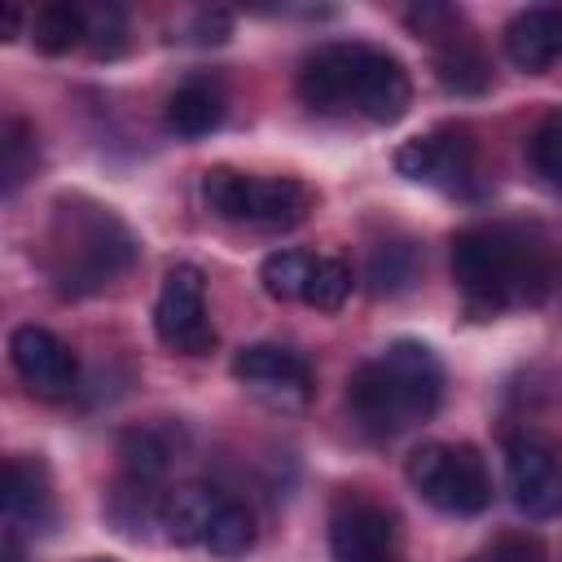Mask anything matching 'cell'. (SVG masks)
I'll list each match as a JSON object with an SVG mask.
<instances>
[{
	"label": "cell",
	"instance_id": "obj_15",
	"mask_svg": "<svg viewBox=\"0 0 562 562\" xmlns=\"http://www.w3.org/2000/svg\"><path fill=\"white\" fill-rule=\"evenodd\" d=\"M4 518L9 531H44L53 522V496L44 487V474L22 457H13L4 470Z\"/></svg>",
	"mask_w": 562,
	"mask_h": 562
},
{
	"label": "cell",
	"instance_id": "obj_19",
	"mask_svg": "<svg viewBox=\"0 0 562 562\" xmlns=\"http://www.w3.org/2000/svg\"><path fill=\"white\" fill-rule=\"evenodd\" d=\"M31 40H35V48L48 53V57L70 53L75 44L88 40L83 4H44V9L31 18Z\"/></svg>",
	"mask_w": 562,
	"mask_h": 562
},
{
	"label": "cell",
	"instance_id": "obj_23",
	"mask_svg": "<svg viewBox=\"0 0 562 562\" xmlns=\"http://www.w3.org/2000/svg\"><path fill=\"white\" fill-rule=\"evenodd\" d=\"M123 457H127V470L136 474V483H149V479H158V474L167 470L171 443H167V435L154 430V426L127 430V435H123Z\"/></svg>",
	"mask_w": 562,
	"mask_h": 562
},
{
	"label": "cell",
	"instance_id": "obj_14",
	"mask_svg": "<svg viewBox=\"0 0 562 562\" xmlns=\"http://www.w3.org/2000/svg\"><path fill=\"white\" fill-rule=\"evenodd\" d=\"M505 53L518 70H544L562 57V9H522L505 26Z\"/></svg>",
	"mask_w": 562,
	"mask_h": 562
},
{
	"label": "cell",
	"instance_id": "obj_8",
	"mask_svg": "<svg viewBox=\"0 0 562 562\" xmlns=\"http://www.w3.org/2000/svg\"><path fill=\"white\" fill-rule=\"evenodd\" d=\"M9 360H13V373L26 382V391L40 400H61L79 373L75 351L44 325H18L9 334Z\"/></svg>",
	"mask_w": 562,
	"mask_h": 562
},
{
	"label": "cell",
	"instance_id": "obj_12",
	"mask_svg": "<svg viewBox=\"0 0 562 562\" xmlns=\"http://www.w3.org/2000/svg\"><path fill=\"white\" fill-rule=\"evenodd\" d=\"M395 549V518L373 501H342L329 518L334 562H386Z\"/></svg>",
	"mask_w": 562,
	"mask_h": 562
},
{
	"label": "cell",
	"instance_id": "obj_5",
	"mask_svg": "<svg viewBox=\"0 0 562 562\" xmlns=\"http://www.w3.org/2000/svg\"><path fill=\"white\" fill-rule=\"evenodd\" d=\"M413 492L439 514H483L492 501V474L474 443H422L404 465Z\"/></svg>",
	"mask_w": 562,
	"mask_h": 562
},
{
	"label": "cell",
	"instance_id": "obj_16",
	"mask_svg": "<svg viewBox=\"0 0 562 562\" xmlns=\"http://www.w3.org/2000/svg\"><path fill=\"white\" fill-rule=\"evenodd\" d=\"M220 505H224V496L215 487H202V483H189V487L171 492L162 501L167 540H176V544H206V531H211Z\"/></svg>",
	"mask_w": 562,
	"mask_h": 562
},
{
	"label": "cell",
	"instance_id": "obj_30",
	"mask_svg": "<svg viewBox=\"0 0 562 562\" xmlns=\"http://www.w3.org/2000/svg\"><path fill=\"white\" fill-rule=\"evenodd\" d=\"M18 22H22V13H18L13 4H4V13H0V35L13 40V35H18Z\"/></svg>",
	"mask_w": 562,
	"mask_h": 562
},
{
	"label": "cell",
	"instance_id": "obj_31",
	"mask_svg": "<svg viewBox=\"0 0 562 562\" xmlns=\"http://www.w3.org/2000/svg\"><path fill=\"white\" fill-rule=\"evenodd\" d=\"M4 562H26L22 544H18V531H9V540H4Z\"/></svg>",
	"mask_w": 562,
	"mask_h": 562
},
{
	"label": "cell",
	"instance_id": "obj_11",
	"mask_svg": "<svg viewBox=\"0 0 562 562\" xmlns=\"http://www.w3.org/2000/svg\"><path fill=\"white\" fill-rule=\"evenodd\" d=\"M364 44H325L299 70V97L316 114L356 110V75H360Z\"/></svg>",
	"mask_w": 562,
	"mask_h": 562
},
{
	"label": "cell",
	"instance_id": "obj_33",
	"mask_svg": "<svg viewBox=\"0 0 562 562\" xmlns=\"http://www.w3.org/2000/svg\"><path fill=\"white\" fill-rule=\"evenodd\" d=\"M101 562H110V558H101Z\"/></svg>",
	"mask_w": 562,
	"mask_h": 562
},
{
	"label": "cell",
	"instance_id": "obj_24",
	"mask_svg": "<svg viewBox=\"0 0 562 562\" xmlns=\"http://www.w3.org/2000/svg\"><path fill=\"white\" fill-rule=\"evenodd\" d=\"M351 294V272L342 259H316L312 263V277H307V290H303V303L316 307V312H338Z\"/></svg>",
	"mask_w": 562,
	"mask_h": 562
},
{
	"label": "cell",
	"instance_id": "obj_26",
	"mask_svg": "<svg viewBox=\"0 0 562 562\" xmlns=\"http://www.w3.org/2000/svg\"><path fill=\"white\" fill-rule=\"evenodd\" d=\"M88 22V48L92 57H119L127 44V18L119 4H83Z\"/></svg>",
	"mask_w": 562,
	"mask_h": 562
},
{
	"label": "cell",
	"instance_id": "obj_29",
	"mask_svg": "<svg viewBox=\"0 0 562 562\" xmlns=\"http://www.w3.org/2000/svg\"><path fill=\"white\" fill-rule=\"evenodd\" d=\"M228 26H233V18L224 13V9H215V13H202L198 18V44H220V40H228Z\"/></svg>",
	"mask_w": 562,
	"mask_h": 562
},
{
	"label": "cell",
	"instance_id": "obj_18",
	"mask_svg": "<svg viewBox=\"0 0 562 562\" xmlns=\"http://www.w3.org/2000/svg\"><path fill=\"white\" fill-rule=\"evenodd\" d=\"M220 119H224V97L215 83L189 79L167 101V127L176 136H206L211 127H220Z\"/></svg>",
	"mask_w": 562,
	"mask_h": 562
},
{
	"label": "cell",
	"instance_id": "obj_28",
	"mask_svg": "<svg viewBox=\"0 0 562 562\" xmlns=\"http://www.w3.org/2000/svg\"><path fill=\"white\" fill-rule=\"evenodd\" d=\"M373 290L378 294H395V290H404L408 281H413V255H408V246H386V250H378L373 255Z\"/></svg>",
	"mask_w": 562,
	"mask_h": 562
},
{
	"label": "cell",
	"instance_id": "obj_2",
	"mask_svg": "<svg viewBox=\"0 0 562 562\" xmlns=\"http://www.w3.org/2000/svg\"><path fill=\"white\" fill-rule=\"evenodd\" d=\"M443 400V364L426 342L400 338L364 360L347 382L351 417L373 435H400L426 422Z\"/></svg>",
	"mask_w": 562,
	"mask_h": 562
},
{
	"label": "cell",
	"instance_id": "obj_4",
	"mask_svg": "<svg viewBox=\"0 0 562 562\" xmlns=\"http://www.w3.org/2000/svg\"><path fill=\"white\" fill-rule=\"evenodd\" d=\"M202 198L220 220L255 228H294L312 211V189L285 176H241L233 167H211L202 176Z\"/></svg>",
	"mask_w": 562,
	"mask_h": 562
},
{
	"label": "cell",
	"instance_id": "obj_9",
	"mask_svg": "<svg viewBox=\"0 0 562 562\" xmlns=\"http://www.w3.org/2000/svg\"><path fill=\"white\" fill-rule=\"evenodd\" d=\"M395 171L422 184L461 189L474 176V145L457 127H439L430 136H413L395 149Z\"/></svg>",
	"mask_w": 562,
	"mask_h": 562
},
{
	"label": "cell",
	"instance_id": "obj_17",
	"mask_svg": "<svg viewBox=\"0 0 562 562\" xmlns=\"http://www.w3.org/2000/svg\"><path fill=\"white\" fill-rule=\"evenodd\" d=\"M435 79L457 97H479L492 83V66L470 35H452L435 44Z\"/></svg>",
	"mask_w": 562,
	"mask_h": 562
},
{
	"label": "cell",
	"instance_id": "obj_1",
	"mask_svg": "<svg viewBox=\"0 0 562 562\" xmlns=\"http://www.w3.org/2000/svg\"><path fill=\"white\" fill-rule=\"evenodd\" d=\"M452 281L479 312L540 303L549 290V259L527 228L479 224L452 237Z\"/></svg>",
	"mask_w": 562,
	"mask_h": 562
},
{
	"label": "cell",
	"instance_id": "obj_10",
	"mask_svg": "<svg viewBox=\"0 0 562 562\" xmlns=\"http://www.w3.org/2000/svg\"><path fill=\"white\" fill-rule=\"evenodd\" d=\"M233 378L272 404H303L312 395V373H307L303 356L290 347H277V342L241 347L233 356Z\"/></svg>",
	"mask_w": 562,
	"mask_h": 562
},
{
	"label": "cell",
	"instance_id": "obj_6",
	"mask_svg": "<svg viewBox=\"0 0 562 562\" xmlns=\"http://www.w3.org/2000/svg\"><path fill=\"white\" fill-rule=\"evenodd\" d=\"M505 483L509 501L527 518H558L562 514V452L544 435H509L505 443Z\"/></svg>",
	"mask_w": 562,
	"mask_h": 562
},
{
	"label": "cell",
	"instance_id": "obj_27",
	"mask_svg": "<svg viewBox=\"0 0 562 562\" xmlns=\"http://www.w3.org/2000/svg\"><path fill=\"white\" fill-rule=\"evenodd\" d=\"M465 562H544V544L527 531H509V536H496L487 549H479Z\"/></svg>",
	"mask_w": 562,
	"mask_h": 562
},
{
	"label": "cell",
	"instance_id": "obj_21",
	"mask_svg": "<svg viewBox=\"0 0 562 562\" xmlns=\"http://www.w3.org/2000/svg\"><path fill=\"white\" fill-rule=\"evenodd\" d=\"M250 544H255V518H250V509L237 505V501H224L220 514H215V522H211V531H206V549L215 558H241Z\"/></svg>",
	"mask_w": 562,
	"mask_h": 562
},
{
	"label": "cell",
	"instance_id": "obj_13",
	"mask_svg": "<svg viewBox=\"0 0 562 562\" xmlns=\"http://www.w3.org/2000/svg\"><path fill=\"white\" fill-rule=\"evenodd\" d=\"M408 101H413L408 70H404L391 53L364 48L360 75H356V110H360L369 123H395V119H404Z\"/></svg>",
	"mask_w": 562,
	"mask_h": 562
},
{
	"label": "cell",
	"instance_id": "obj_7",
	"mask_svg": "<svg viewBox=\"0 0 562 562\" xmlns=\"http://www.w3.org/2000/svg\"><path fill=\"white\" fill-rule=\"evenodd\" d=\"M154 329L171 351L184 356H202L215 342V329L206 321V281L202 268L193 263H176L162 277L158 303H154Z\"/></svg>",
	"mask_w": 562,
	"mask_h": 562
},
{
	"label": "cell",
	"instance_id": "obj_22",
	"mask_svg": "<svg viewBox=\"0 0 562 562\" xmlns=\"http://www.w3.org/2000/svg\"><path fill=\"white\" fill-rule=\"evenodd\" d=\"M527 158H531V171L549 189H562V110L540 119V127L527 140Z\"/></svg>",
	"mask_w": 562,
	"mask_h": 562
},
{
	"label": "cell",
	"instance_id": "obj_3",
	"mask_svg": "<svg viewBox=\"0 0 562 562\" xmlns=\"http://www.w3.org/2000/svg\"><path fill=\"white\" fill-rule=\"evenodd\" d=\"M136 259V233L92 198H57L48 224V277L66 299L92 294L127 272Z\"/></svg>",
	"mask_w": 562,
	"mask_h": 562
},
{
	"label": "cell",
	"instance_id": "obj_32",
	"mask_svg": "<svg viewBox=\"0 0 562 562\" xmlns=\"http://www.w3.org/2000/svg\"><path fill=\"white\" fill-rule=\"evenodd\" d=\"M386 562H395V558H386Z\"/></svg>",
	"mask_w": 562,
	"mask_h": 562
},
{
	"label": "cell",
	"instance_id": "obj_25",
	"mask_svg": "<svg viewBox=\"0 0 562 562\" xmlns=\"http://www.w3.org/2000/svg\"><path fill=\"white\" fill-rule=\"evenodd\" d=\"M0 171H4V193H18V184L35 171V132L22 119H4V140H0Z\"/></svg>",
	"mask_w": 562,
	"mask_h": 562
},
{
	"label": "cell",
	"instance_id": "obj_20",
	"mask_svg": "<svg viewBox=\"0 0 562 562\" xmlns=\"http://www.w3.org/2000/svg\"><path fill=\"white\" fill-rule=\"evenodd\" d=\"M312 255L303 250H272L263 263H259V281L272 299H303L307 290V277H312Z\"/></svg>",
	"mask_w": 562,
	"mask_h": 562
}]
</instances>
